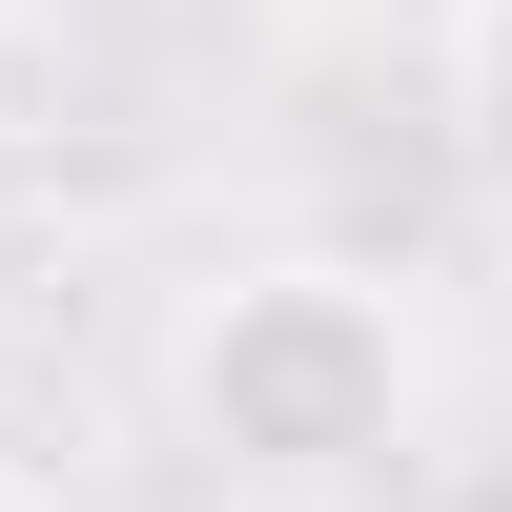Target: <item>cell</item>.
Listing matches in <instances>:
<instances>
[{"instance_id":"cell-1","label":"cell","mask_w":512,"mask_h":512,"mask_svg":"<svg viewBox=\"0 0 512 512\" xmlns=\"http://www.w3.org/2000/svg\"><path fill=\"white\" fill-rule=\"evenodd\" d=\"M164 410H185V451L246 472V492H349V472L410 451L431 349H410V308H390L369 267L267 246V267L185 287V328H164Z\"/></svg>"},{"instance_id":"cell-2","label":"cell","mask_w":512,"mask_h":512,"mask_svg":"<svg viewBox=\"0 0 512 512\" xmlns=\"http://www.w3.org/2000/svg\"><path fill=\"white\" fill-rule=\"evenodd\" d=\"M451 164L512 205V0H451Z\"/></svg>"},{"instance_id":"cell-3","label":"cell","mask_w":512,"mask_h":512,"mask_svg":"<svg viewBox=\"0 0 512 512\" xmlns=\"http://www.w3.org/2000/svg\"><path fill=\"white\" fill-rule=\"evenodd\" d=\"M0 512H62V492H21V472H0Z\"/></svg>"}]
</instances>
